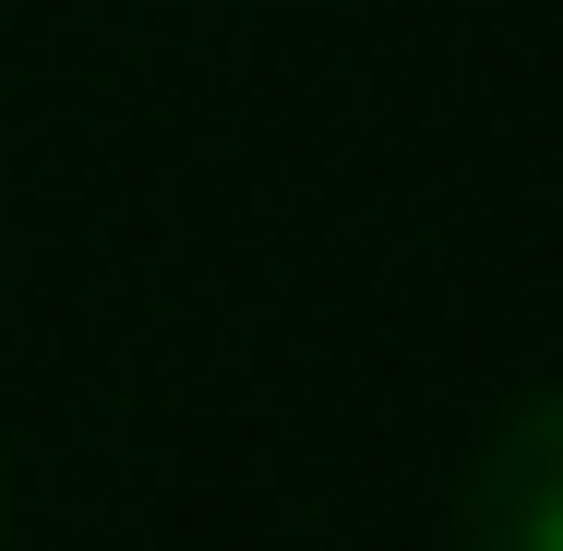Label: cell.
<instances>
[{
	"label": "cell",
	"instance_id": "6da1fadb",
	"mask_svg": "<svg viewBox=\"0 0 563 551\" xmlns=\"http://www.w3.org/2000/svg\"><path fill=\"white\" fill-rule=\"evenodd\" d=\"M552 504H563L552 408H516V420H504V443L479 455V480H467V551H563Z\"/></svg>",
	"mask_w": 563,
	"mask_h": 551
}]
</instances>
